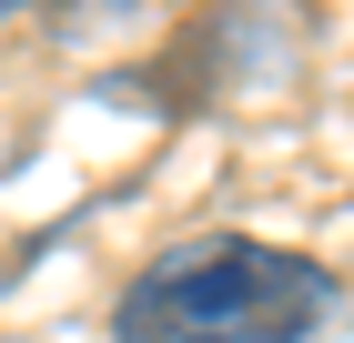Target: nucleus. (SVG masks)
<instances>
[{"instance_id": "nucleus-1", "label": "nucleus", "mask_w": 354, "mask_h": 343, "mask_svg": "<svg viewBox=\"0 0 354 343\" xmlns=\"http://www.w3.org/2000/svg\"><path fill=\"white\" fill-rule=\"evenodd\" d=\"M324 313H334L324 263L253 233H203L122 293L111 333L122 343H304Z\"/></svg>"}, {"instance_id": "nucleus-2", "label": "nucleus", "mask_w": 354, "mask_h": 343, "mask_svg": "<svg viewBox=\"0 0 354 343\" xmlns=\"http://www.w3.org/2000/svg\"><path fill=\"white\" fill-rule=\"evenodd\" d=\"M0 10H41V0H0Z\"/></svg>"}]
</instances>
